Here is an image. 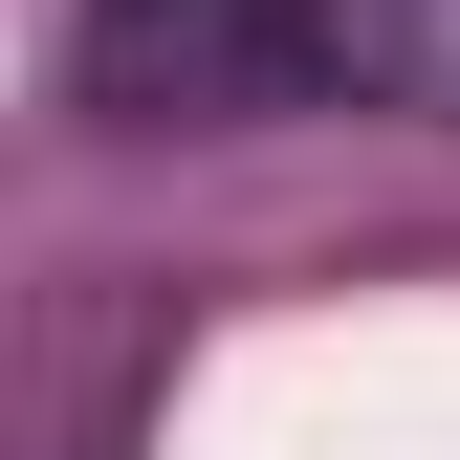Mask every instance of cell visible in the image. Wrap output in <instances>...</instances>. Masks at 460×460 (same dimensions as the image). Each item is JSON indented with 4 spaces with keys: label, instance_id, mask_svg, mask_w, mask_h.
<instances>
[{
    "label": "cell",
    "instance_id": "1",
    "mask_svg": "<svg viewBox=\"0 0 460 460\" xmlns=\"http://www.w3.org/2000/svg\"><path fill=\"white\" fill-rule=\"evenodd\" d=\"M66 88L110 132H242V110L329 88L307 0H66Z\"/></svg>",
    "mask_w": 460,
    "mask_h": 460
},
{
    "label": "cell",
    "instance_id": "2",
    "mask_svg": "<svg viewBox=\"0 0 460 460\" xmlns=\"http://www.w3.org/2000/svg\"><path fill=\"white\" fill-rule=\"evenodd\" d=\"M307 44H329V88H373V110H417V132H460V0H307Z\"/></svg>",
    "mask_w": 460,
    "mask_h": 460
}]
</instances>
